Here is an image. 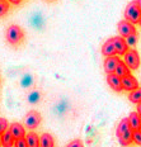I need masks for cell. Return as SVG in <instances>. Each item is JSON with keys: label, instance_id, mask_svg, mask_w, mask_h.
<instances>
[{"label": "cell", "instance_id": "f1b7e54d", "mask_svg": "<svg viewBox=\"0 0 141 147\" xmlns=\"http://www.w3.org/2000/svg\"><path fill=\"white\" fill-rule=\"evenodd\" d=\"M136 112H137V114H139L140 117H141V103L137 104V110H136Z\"/></svg>", "mask_w": 141, "mask_h": 147}, {"label": "cell", "instance_id": "5b68a950", "mask_svg": "<svg viewBox=\"0 0 141 147\" xmlns=\"http://www.w3.org/2000/svg\"><path fill=\"white\" fill-rule=\"evenodd\" d=\"M118 28V33L122 38H127L128 36L136 33V28H135V24L127 22V20H121L117 26Z\"/></svg>", "mask_w": 141, "mask_h": 147}, {"label": "cell", "instance_id": "d4e9b609", "mask_svg": "<svg viewBox=\"0 0 141 147\" xmlns=\"http://www.w3.org/2000/svg\"><path fill=\"white\" fill-rule=\"evenodd\" d=\"M5 131H8V121L5 118L0 117V136H1Z\"/></svg>", "mask_w": 141, "mask_h": 147}, {"label": "cell", "instance_id": "484cf974", "mask_svg": "<svg viewBox=\"0 0 141 147\" xmlns=\"http://www.w3.org/2000/svg\"><path fill=\"white\" fill-rule=\"evenodd\" d=\"M134 142L137 146H141V129L134 131Z\"/></svg>", "mask_w": 141, "mask_h": 147}, {"label": "cell", "instance_id": "5bb4252c", "mask_svg": "<svg viewBox=\"0 0 141 147\" xmlns=\"http://www.w3.org/2000/svg\"><path fill=\"white\" fill-rule=\"evenodd\" d=\"M31 24H32L35 28L37 29H42L45 26V18L43 15H42L39 11H37V13L32 14L31 15Z\"/></svg>", "mask_w": 141, "mask_h": 147}, {"label": "cell", "instance_id": "3957f363", "mask_svg": "<svg viewBox=\"0 0 141 147\" xmlns=\"http://www.w3.org/2000/svg\"><path fill=\"white\" fill-rule=\"evenodd\" d=\"M123 62L126 63L130 70H137L140 67V63H141L139 52L136 50H134V48H130V50L126 52V55H125Z\"/></svg>", "mask_w": 141, "mask_h": 147}, {"label": "cell", "instance_id": "277c9868", "mask_svg": "<svg viewBox=\"0 0 141 147\" xmlns=\"http://www.w3.org/2000/svg\"><path fill=\"white\" fill-rule=\"evenodd\" d=\"M41 121H42L41 114L38 112H36V110H31L24 117V125L28 129H36L38 127V124L41 123Z\"/></svg>", "mask_w": 141, "mask_h": 147}, {"label": "cell", "instance_id": "f546056e", "mask_svg": "<svg viewBox=\"0 0 141 147\" xmlns=\"http://www.w3.org/2000/svg\"><path fill=\"white\" fill-rule=\"evenodd\" d=\"M9 1H10L12 4H14V5H18L20 1H22V0H9Z\"/></svg>", "mask_w": 141, "mask_h": 147}, {"label": "cell", "instance_id": "7402d4cb", "mask_svg": "<svg viewBox=\"0 0 141 147\" xmlns=\"http://www.w3.org/2000/svg\"><path fill=\"white\" fill-rule=\"evenodd\" d=\"M128 99H130L131 103H135V104H140L141 103V88L139 86L136 90L131 91L128 94Z\"/></svg>", "mask_w": 141, "mask_h": 147}, {"label": "cell", "instance_id": "52a82bcc", "mask_svg": "<svg viewBox=\"0 0 141 147\" xmlns=\"http://www.w3.org/2000/svg\"><path fill=\"white\" fill-rule=\"evenodd\" d=\"M139 88V81H137V79L135 78L132 75H128L126 78L122 79V89L126 91H134L136 90V89Z\"/></svg>", "mask_w": 141, "mask_h": 147}, {"label": "cell", "instance_id": "8fae6325", "mask_svg": "<svg viewBox=\"0 0 141 147\" xmlns=\"http://www.w3.org/2000/svg\"><path fill=\"white\" fill-rule=\"evenodd\" d=\"M128 123L132 131L141 129V117L137 114V112H131L128 115Z\"/></svg>", "mask_w": 141, "mask_h": 147}, {"label": "cell", "instance_id": "2e32d148", "mask_svg": "<svg viewBox=\"0 0 141 147\" xmlns=\"http://www.w3.org/2000/svg\"><path fill=\"white\" fill-rule=\"evenodd\" d=\"M117 138L119 141V143H121V146H130L134 142V131L132 129L127 131V132L122 133L121 136H118Z\"/></svg>", "mask_w": 141, "mask_h": 147}, {"label": "cell", "instance_id": "d6986e66", "mask_svg": "<svg viewBox=\"0 0 141 147\" xmlns=\"http://www.w3.org/2000/svg\"><path fill=\"white\" fill-rule=\"evenodd\" d=\"M33 84H35V78H33L32 74H24L20 79V86L24 89L33 86Z\"/></svg>", "mask_w": 141, "mask_h": 147}, {"label": "cell", "instance_id": "ffe728a7", "mask_svg": "<svg viewBox=\"0 0 141 147\" xmlns=\"http://www.w3.org/2000/svg\"><path fill=\"white\" fill-rule=\"evenodd\" d=\"M131 129V127H130V123H128V118H123L121 122L118 123L117 125V131H116V134H117V137L118 136H121L122 133H125V132H127V131H130Z\"/></svg>", "mask_w": 141, "mask_h": 147}, {"label": "cell", "instance_id": "4316f807", "mask_svg": "<svg viewBox=\"0 0 141 147\" xmlns=\"http://www.w3.org/2000/svg\"><path fill=\"white\" fill-rule=\"evenodd\" d=\"M66 147H84V143H83L81 140H74V141H71Z\"/></svg>", "mask_w": 141, "mask_h": 147}, {"label": "cell", "instance_id": "83f0119b", "mask_svg": "<svg viewBox=\"0 0 141 147\" xmlns=\"http://www.w3.org/2000/svg\"><path fill=\"white\" fill-rule=\"evenodd\" d=\"M14 147H28L27 146V142L24 138H20V140H17L14 143Z\"/></svg>", "mask_w": 141, "mask_h": 147}, {"label": "cell", "instance_id": "9a60e30c", "mask_svg": "<svg viewBox=\"0 0 141 147\" xmlns=\"http://www.w3.org/2000/svg\"><path fill=\"white\" fill-rule=\"evenodd\" d=\"M115 74L118 76V78L123 79V78H126V76L131 75V70L128 69L127 65L123 62V61H119L118 65H117V67H116V71H115Z\"/></svg>", "mask_w": 141, "mask_h": 147}, {"label": "cell", "instance_id": "e0dca14e", "mask_svg": "<svg viewBox=\"0 0 141 147\" xmlns=\"http://www.w3.org/2000/svg\"><path fill=\"white\" fill-rule=\"evenodd\" d=\"M39 147H55L54 137L50 133H43L39 137Z\"/></svg>", "mask_w": 141, "mask_h": 147}, {"label": "cell", "instance_id": "603a6c76", "mask_svg": "<svg viewBox=\"0 0 141 147\" xmlns=\"http://www.w3.org/2000/svg\"><path fill=\"white\" fill-rule=\"evenodd\" d=\"M137 38H139V34H137V32H136V33H134V34L128 36L127 38H125V39H126V43L128 45V47H134V46L137 43Z\"/></svg>", "mask_w": 141, "mask_h": 147}, {"label": "cell", "instance_id": "4fadbf2b", "mask_svg": "<svg viewBox=\"0 0 141 147\" xmlns=\"http://www.w3.org/2000/svg\"><path fill=\"white\" fill-rule=\"evenodd\" d=\"M0 142H1V147H14L15 138L12 136L10 131L8 129L0 136Z\"/></svg>", "mask_w": 141, "mask_h": 147}, {"label": "cell", "instance_id": "d6a6232c", "mask_svg": "<svg viewBox=\"0 0 141 147\" xmlns=\"http://www.w3.org/2000/svg\"><path fill=\"white\" fill-rule=\"evenodd\" d=\"M0 1H5V0H0Z\"/></svg>", "mask_w": 141, "mask_h": 147}, {"label": "cell", "instance_id": "9c48e42d", "mask_svg": "<svg viewBox=\"0 0 141 147\" xmlns=\"http://www.w3.org/2000/svg\"><path fill=\"white\" fill-rule=\"evenodd\" d=\"M107 82H108V85L111 86V89H113L115 91H122L123 89H122V79L118 78L116 74H109V75H107Z\"/></svg>", "mask_w": 141, "mask_h": 147}, {"label": "cell", "instance_id": "ac0fdd59", "mask_svg": "<svg viewBox=\"0 0 141 147\" xmlns=\"http://www.w3.org/2000/svg\"><path fill=\"white\" fill-rule=\"evenodd\" d=\"M28 147H39V137L35 132H29L24 137Z\"/></svg>", "mask_w": 141, "mask_h": 147}, {"label": "cell", "instance_id": "4dcf8cb0", "mask_svg": "<svg viewBox=\"0 0 141 147\" xmlns=\"http://www.w3.org/2000/svg\"><path fill=\"white\" fill-rule=\"evenodd\" d=\"M136 3H137V5H139V8H140V10H141V0H136Z\"/></svg>", "mask_w": 141, "mask_h": 147}, {"label": "cell", "instance_id": "6da1fadb", "mask_svg": "<svg viewBox=\"0 0 141 147\" xmlns=\"http://www.w3.org/2000/svg\"><path fill=\"white\" fill-rule=\"evenodd\" d=\"M140 19H141V10L139 5H137L136 0H134V1L128 3L126 9H125V20H127V22L132 24H136L140 22Z\"/></svg>", "mask_w": 141, "mask_h": 147}, {"label": "cell", "instance_id": "7c38bea8", "mask_svg": "<svg viewBox=\"0 0 141 147\" xmlns=\"http://www.w3.org/2000/svg\"><path fill=\"white\" fill-rule=\"evenodd\" d=\"M102 55H104L106 57L117 56V52H116V48H115V46H113L112 38L108 39V41H106L104 45L102 46Z\"/></svg>", "mask_w": 141, "mask_h": 147}, {"label": "cell", "instance_id": "cb8c5ba5", "mask_svg": "<svg viewBox=\"0 0 141 147\" xmlns=\"http://www.w3.org/2000/svg\"><path fill=\"white\" fill-rule=\"evenodd\" d=\"M9 10V3L8 1H0V18L4 17Z\"/></svg>", "mask_w": 141, "mask_h": 147}, {"label": "cell", "instance_id": "30bf717a", "mask_svg": "<svg viewBox=\"0 0 141 147\" xmlns=\"http://www.w3.org/2000/svg\"><path fill=\"white\" fill-rule=\"evenodd\" d=\"M9 131H10L12 136L17 140H20V138H24L26 137V129H24V127L20 123H13L10 124V127H9Z\"/></svg>", "mask_w": 141, "mask_h": 147}, {"label": "cell", "instance_id": "8992f818", "mask_svg": "<svg viewBox=\"0 0 141 147\" xmlns=\"http://www.w3.org/2000/svg\"><path fill=\"white\" fill-rule=\"evenodd\" d=\"M112 42H113V46H115L116 48V52H117V55H126V52L130 50V47H128V45L126 43V39L122 38L121 36H116L112 38Z\"/></svg>", "mask_w": 141, "mask_h": 147}, {"label": "cell", "instance_id": "836d02e7", "mask_svg": "<svg viewBox=\"0 0 141 147\" xmlns=\"http://www.w3.org/2000/svg\"><path fill=\"white\" fill-rule=\"evenodd\" d=\"M0 147H1V142H0Z\"/></svg>", "mask_w": 141, "mask_h": 147}, {"label": "cell", "instance_id": "44dd1931", "mask_svg": "<svg viewBox=\"0 0 141 147\" xmlns=\"http://www.w3.org/2000/svg\"><path fill=\"white\" fill-rule=\"evenodd\" d=\"M41 91L38 90H32L28 93V95H27V102H28L29 104H37L39 100H41Z\"/></svg>", "mask_w": 141, "mask_h": 147}, {"label": "cell", "instance_id": "ba28073f", "mask_svg": "<svg viewBox=\"0 0 141 147\" xmlns=\"http://www.w3.org/2000/svg\"><path fill=\"white\" fill-rule=\"evenodd\" d=\"M119 61L121 60L118 59V56L106 57V60H104V71L107 72V75H109V74H115L116 67H117Z\"/></svg>", "mask_w": 141, "mask_h": 147}, {"label": "cell", "instance_id": "1f68e13d", "mask_svg": "<svg viewBox=\"0 0 141 147\" xmlns=\"http://www.w3.org/2000/svg\"><path fill=\"white\" fill-rule=\"evenodd\" d=\"M139 24H140V26H141V19H140V22H139Z\"/></svg>", "mask_w": 141, "mask_h": 147}, {"label": "cell", "instance_id": "7a4b0ae2", "mask_svg": "<svg viewBox=\"0 0 141 147\" xmlns=\"http://www.w3.org/2000/svg\"><path fill=\"white\" fill-rule=\"evenodd\" d=\"M5 37H7V41L12 45H18L20 41L23 39L24 33L22 28L17 24H13L7 29V33H5Z\"/></svg>", "mask_w": 141, "mask_h": 147}]
</instances>
